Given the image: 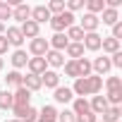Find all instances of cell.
I'll return each instance as SVG.
<instances>
[{
  "mask_svg": "<svg viewBox=\"0 0 122 122\" xmlns=\"http://www.w3.org/2000/svg\"><path fill=\"white\" fill-rule=\"evenodd\" d=\"M101 89H103V77L89 74V77L74 79V89H72V93H77L79 98H84V96H98Z\"/></svg>",
  "mask_w": 122,
  "mask_h": 122,
  "instance_id": "obj_1",
  "label": "cell"
},
{
  "mask_svg": "<svg viewBox=\"0 0 122 122\" xmlns=\"http://www.w3.org/2000/svg\"><path fill=\"white\" fill-rule=\"evenodd\" d=\"M105 86H108V93H105L108 105H120L122 103V79L120 77H108Z\"/></svg>",
  "mask_w": 122,
  "mask_h": 122,
  "instance_id": "obj_2",
  "label": "cell"
},
{
  "mask_svg": "<svg viewBox=\"0 0 122 122\" xmlns=\"http://www.w3.org/2000/svg\"><path fill=\"white\" fill-rule=\"evenodd\" d=\"M50 26H53V31L55 34H65L70 26H74V15L72 12H60V15H55V17H50Z\"/></svg>",
  "mask_w": 122,
  "mask_h": 122,
  "instance_id": "obj_3",
  "label": "cell"
},
{
  "mask_svg": "<svg viewBox=\"0 0 122 122\" xmlns=\"http://www.w3.org/2000/svg\"><path fill=\"white\" fill-rule=\"evenodd\" d=\"M29 101H31V93H29L24 86H19V89L12 93V110H15V115H17L19 110L29 108Z\"/></svg>",
  "mask_w": 122,
  "mask_h": 122,
  "instance_id": "obj_4",
  "label": "cell"
},
{
  "mask_svg": "<svg viewBox=\"0 0 122 122\" xmlns=\"http://www.w3.org/2000/svg\"><path fill=\"white\" fill-rule=\"evenodd\" d=\"M50 50V46H48V38H31L29 41V53L34 55V57H46V53Z\"/></svg>",
  "mask_w": 122,
  "mask_h": 122,
  "instance_id": "obj_5",
  "label": "cell"
},
{
  "mask_svg": "<svg viewBox=\"0 0 122 122\" xmlns=\"http://www.w3.org/2000/svg\"><path fill=\"white\" fill-rule=\"evenodd\" d=\"M98 24H101L98 17H96V15H89V12H84V17L79 19V29H81L84 34H93V31L98 29Z\"/></svg>",
  "mask_w": 122,
  "mask_h": 122,
  "instance_id": "obj_6",
  "label": "cell"
},
{
  "mask_svg": "<svg viewBox=\"0 0 122 122\" xmlns=\"http://www.w3.org/2000/svg\"><path fill=\"white\" fill-rule=\"evenodd\" d=\"M41 84H43L46 89H53V91H55V89L60 86V74H57L55 70H46V72L41 74Z\"/></svg>",
  "mask_w": 122,
  "mask_h": 122,
  "instance_id": "obj_7",
  "label": "cell"
},
{
  "mask_svg": "<svg viewBox=\"0 0 122 122\" xmlns=\"http://www.w3.org/2000/svg\"><path fill=\"white\" fill-rule=\"evenodd\" d=\"M26 67H29V74H36V77H41V74L48 70V65H46V57H29Z\"/></svg>",
  "mask_w": 122,
  "mask_h": 122,
  "instance_id": "obj_8",
  "label": "cell"
},
{
  "mask_svg": "<svg viewBox=\"0 0 122 122\" xmlns=\"http://www.w3.org/2000/svg\"><path fill=\"white\" fill-rule=\"evenodd\" d=\"M110 67H112V65H110V57H105V55H103V57H96L93 62H91V70L96 72V77L108 74V72H110Z\"/></svg>",
  "mask_w": 122,
  "mask_h": 122,
  "instance_id": "obj_9",
  "label": "cell"
},
{
  "mask_svg": "<svg viewBox=\"0 0 122 122\" xmlns=\"http://www.w3.org/2000/svg\"><path fill=\"white\" fill-rule=\"evenodd\" d=\"M31 22H36L38 26H41L43 22H50V12H48V7H46V5H36V7H31Z\"/></svg>",
  "mask_w": 122,
  "mask_h": 122,
  "instance_id": "obj_10",
  "label": "cell"
},
{
  "mask_svg": "<svg viewBox=\"0 0 122 122\" xmlns=\"http://www.w3.org/2000/svg\"><path fill=\"white\" fill-rule=\"evenodd\" d=\"M19 31H22V36L24 38H38L41 34V26L36 24V22H31V19H26V22H22V26H19Z\"/></svg>",
  "mask_w": 122,
  "mask_h": 122,
  "instance_id": "obj_11",
  "label": "cell"
},
{
  "mask_svg": "<svg viewBox=\"0 0 122 122\" xmlns=\"http://www.w3.org/2000/svg\"><path fill=\"white\" fill-rule=\"evenodd\" d=\"M12 19H17V22H26V19H31V7H29L26 3L15 5V7H12Z\"/></svg>",
  "mask_w": 122,
  "mask_h": 122,
  "instance_id": "obj_12",
  "label": "cell"
},
{
  "mask_svg": "<svg viewBox=\"0 0 122 122\" xmlns=\"http://www.w3.org/2000/svg\"><path fill=\"white\" fill-rule=\"evenodd\" d=\"M22 86H24L29 93H34V91H41V89H43L41 77H36V74H26V77H22Z\"/></svg>",
  "mask_w": 122,
  "mask_h": 122,
  "instance_id": "obj_13",
  "label": "cell"
},
{
  "mask_svg": "<svg viewBox=\"0 0 122 122\" xmlns=\"http://www.w3.org/2000/svg\"><path fill=\"white\" fill-rule=\"evenodd\" d=\"M101 36H98V31H93V34H84V41H81V46L86 48V50H101Z\"/></svg>",
  "mask_w": 122,
  "mask_h": 122,
  "instance_id": "obj_14",
  "label": "cell"
},
{
  "mask_svg": "<svg viewBox=\"0 0 122 122\" xmlns=\"http://www.w3.org/2000/svg\"><path fill=\"white\" fill-rule=\"evenodd\" d=\"M36 122H57V110H55L53 105H43V108L38 110Z\"/></svg>",
  "mask_w": 122,
  "mask_h": 122,
  "instance_id": "obj_15",
  "label": "cell"
},
{
  "mask_svg": "<svg viewBox=\"0 0 122 122\" xmlns=\"http://www.w3.org/2000/svg\"><path fill=\"white\" fill-rule=\"evenodd\" d=\"M5 38H7V43H10V46H17V48L24 43V36H22L19 26H10V29L5 31Z\"/></svg>",
  "mask_w": 122,
  "mask_h": 122,
  "instance_id": "obj_16",
  "label": "cell"
},
{
  "mask_svg": "<svg viewBox=\"0 0 122 122\" xmlns=\"http://www.w3.org/2000/svg\"><path fill=\"white\" fill-rule=\"evenodd\" d=\"M89 108H91L93 115H103V112L108 110V101H105V96H93L91 103H89Z\"/></svg>",
  "mask_w": 122,
  "mask_h": 122,
  "instance_id": "obj_17",
  "label": "cell"
},
{
  "mask_svg": "<svg viewBox=\"0 0 122 122\" xmlns=\"http://www.w3.org/2000/svg\"><path fill=\"white\" fill-rule=\"evenodd\" d=\"M48 46H50V50H57V53H62V50L70 46V41H67V36H65V34H55V36L48 41Z\"/></svg>",
  "mask_w": 122,
  "mask_h": 122,
  "instance_id": "obj_18",
  "label": "cell"
},
{
  "mask_svg": "<svg viewBox=\"0 0 122 122\" xmlns=\"http://www.w3.org/2000/svg\"><path fill=\"white\" fill-rule=\"evenodd\" d=\"M46 65H50V67H62V65H65V53L48 50V53H46Z\"/></svg>",
  "mask_w": 122,
  "mask_h": 122,
  "instance_id": "obj_19",
  "label": "cell"
},
{
  "mask_svg": "<svg viewBox=\"0 0 122 122\" xmlns=\"http://www.w3.org/2000/svg\"><path fill=\"white\" fill-rule=\"evenodd\" d=\"M122 117V105H108V110L103 112V122H120Z\"/></svg>",
  "mask_w": 122,
  "mask_h": 122,
  "instance_id": "obj_20",
  "label": "cell"
},
{
  "mask_svg": "<svg viewBox=\"0 0 122 122\" xmlns=\"http://www.w3.org/2000/svg\"><path fill=\"white\" fill-rule=\"evenodd\" d=\"M12 65H15V70H22V67H26V62H29V57H26V50H22V48H17L15 53H12Z\"/></svg>",
  "mask_w": 122,
  "mask_h": 122,
  "instance_id": "obj_21",
  "label": "cell"
},
{
  "mask_svg": "<svg viewBox=\"0 0 122 122\" xmlns=\"http://www.w3.org/2000/svg\"><path fill=\"white\" fill-rule=\"evenodd\" d=\"M53 98H55L57 103H70V101H74V93H72V89H67V86H57Z\"/></svg>",
  "mask_w": 122,
  "mask_h": 122,
  "instance_id": "obj_22",
  "label": "cell"
},
{
  "mask_svg": "<svg viewBox=\"0 0 122 122\" xmlns=\"http://www.w3.org/2000/svg\"><path fill=\"white\" fill-rule=\"evenodd\" d=\"M98 22H103V24H108V26H112L115 22H120V15H117V10H110V7H105V10L101 12V17H98Z\"/></svg>",
  "mask_w": 122,
  "mask_h": 122,
  "instance_id": "obj_23",
  "label": "cell"
},
{
  "mask_svg": "<svg viewBox=\"0 0 122 122\" xmlns=\"http://www.w3.org/2000/svg\"><path fill=\"white\" fill-rule=\"evenodd\" d=\"M77 62V72H79V79L81 77H89L93 70H91V60L89 57H79V60H74Z\"/></svg>",
  "mask_w": 122,
  "mask_h": 122,
  "instance_id": "obj_24",
  "label": "cell"
},
{
  "mask_svg": "<svg viewBox=\"0 0 122 122\" xmlns=\"http://www.w3.org/2000/svg\"><path fill=\"white\" fill-rule=\"evenodd\" d=\"M65 36H67V41H70V43H81V41H84V31H81L77 24H74V26H70V29L65 31Z\"/></svg>",
  "mask_w": 122,
  "mask_h": 122,
  "instance_id": "obj_25",
  "label": "cell"
},
{
  "mask_svg": "<svg viewBox=\"0 0 122 122\" xmlns=\"http://www.w3.org/2000/svg\"><path fill=\"white\" fill-rule=\"evenodd\" d=\"M36 117H38V110H36V108H31V105L17 112V120H22V122H36Z\"/></svg>",
  "mask_w": 122,
  "mask_h": 122,
  "instance_id": "obj_26",
  "label": "cell"
},
{
  "mask_svg": "<svg viewBox=\"0 0 122 122\" xmlns=\"http://www.w3.org/2000/svg\"><path fill=\"white\" fill-rule=\"evenodd\" d=\"M84 5H86V12H89V15H96V17H98V12L105 10V0H86Z\"/></svg>",
  "mask_w": 122,
  "mask_h": 122,
  "instance_id": "obj_27",
  "label": "cell"
},
{
  "mask_svg": "<svg viewBox=\"0 0 122 122\" xmlns=\"http://www.w3.org/2000/svg\"><path fill=\"white\" fill-rule=\"evenodd\" d=\"M101 48H103L105 53L115 55V53L120 50V41H115V38H110V36H108V38H103V41H101Z\"/></svg>",
  "mask_w": 122,
  "mask_h": 122,
  "instance_id": "obj_28",
  "label": "cell"
},
{
  "mask_svg": "<svg viewBox=\"0 0 122 122\" xmlns=\"http://www.w3.org/2000/svg\"><path fill=\"white\" fill-rule=\"evenodd\" d=\"M65 53H67L72 60H79V57H84V46H81V43H70V46L65 48Z\"/></svg>",
  "mask_w": 122,
  "mask_h": 122,
  "instance_id": "obj_29",
  "label": "cell"
},
{
  "mask_svg": "<svg viewBox=\"0 0 122 122\" xmlns=\"http://www.w3.org/2000/svg\"><path fill=\"white\" fill-rule=\"evenodd\" d=\"M5 84H7V86H12V89H19V86H22V74H19L17 70L7 72V77H5Z\"/></svg>",
  "mask_w": 122,
  "mask_h": 122,
  "instance_id": "obj_30",
  "label": "cell"
},
{
  "mask_svg": "<svg viewBox=\"0 0 122 122\" xmlns=\"http://www.w3.org/2000/svg\"><path fill=\"white\" fill-rule=\"evenodd\" d=\"M46 7H48L50 17H55V15H60V12H65V0H50Z\"/></svg>",
  "mask_w": 122,
  "mask_h": 122,
  "instance_id": "obj_31",
  "label": "cell"
},
{
  "mask_svg": "<svg viewBox=\"0 0 122 122\" xmlns=\"http://www.w3.org/2000/svg\"><path fill=\"white\" fill-rule=\"evenodd\" d=\"M72 112H74V115L91 112V108H89V101H86V98H77V101H74V108H72Z\"/></svg>",
  "mask_w": 122,
  "mask_h": 122,
  "instance_id": "obj_32",
  "label": "cell"
},
{
  "mask_svg": "<svg viewBox=\"0 0 122 122\" xmlns=\"http://www.w3.org/2000/svg\"><path fill=\"white\" fill-rule=\"evenodd\" d=\"M0 110H12V91H0Z\"/></svg>",
  "mask_w": 122,
  "mask_h": 122,
  "instance_id": "obj_33",
  "label": "cell"
},
{
  "mask_svg": "<svg viewBox=\"0 0 122 122\" xmlns=\"http://www.w3.org/2000/svg\"><path fill=\"white\" fill-rule=\"evenodd\" d=\"M62 67H65V74H67V77H74V79H79V72H77V62H74V60H67V62H65Z\"/></svg>",
  "mask_w": 122,
  "mask_h": 122,
  "instance_id": "obj_34",
  "label": "cell"
},
{
  "mask_svg": "<svg viewBox=\"0 0 122 122\" xmlns=\"http://www.w3.org/2000/svg\"><path fill=\"white\" fill-rule=\"evenodd\" d=\"M5 19H12V7L7 3H0V22L5 24Z\"/></svg>",
  "mask_w": 122,
  "mask_h": 122,
  "instance_id": "obj_35",
  "label": "cell"
},
{
  "mask_svg": "<svg viewBox=\"0 0 122 122\" xmlns=\"http://www.w3.org/2000/svg\"><path fill=\"white\" fill-rule=\"evenodd\" d=\"M84 3H86V0H70V3H65V10L74 15L77 10H81V7H84Z\"/></svg>",
  "mask_w": 122,
  "mask_h": 122,
  "instance_id": "obj_36",
  "label": "cell"
},
{
  "mask_svg": "<svg viewBox=\"0 0 122 122\" xmlns=\"http://www.w3.org/2000/svg\"><path fill=\"white\" fill-rule=\"evenodd\" d=\"M57 122H77V117L72 110H62V112H57Z\"/></svg>",
  "mask_w": 122,
  "mask_h": 122,
  "instance_id": "obj_37",
  "label": "cell"
},
{
  "mask_svg": "<svg viewBox=\"0 0 122 122\" xmlns=\"http://www.w3.org/2000/svg\"><path fill=\"white\" fill-rule=\"evenodd\" d=\"M110 38H115V41H120V38H122V19L112 24V36H110Z\"/></svg>",
  "mask_w": 122,
  "mask_h": 122,
  "instance_id": "obj_38",
  "label": "cell"
},
{
  "mask_svg": "<svg viewBox=\"0 0 122 122\" xmlns=\"http://www.w3.org/2000/svg\"><path fill=\"white\" fill-rule=\"evenodd\" d=\"M74 117H77V122H98L93 112H84V115H74Z\"/></svg>",
  "mask_w": 122,
  "mask_h": 122,
  "instance_id": "obj_39",
  "label": "cell"
},
{
  "mask_svg": "<svg viewBox=\"0 0 122 122\" xmlns=\"http://www.w3.org/2000/svg\"><path fill=\"white\" fill-rule=\"evenodd\" d=\"M7 48H10V43H7V38H5V34H3V36H0V57L7 53Z\"/></svg>",
  "mask_w": 122,
  "mask_h": 122,
  "instance_id": "obj_40",
  "label": "cell"
},
{
  "mask_svg": "<svg viewBox=\"0 0 122 122\" xmlns=\"http://www.w3.org/2000/svg\"><path fill=\"white\" fill-rule=\"evenodd\" d=\"M3 34H5V24H3V22H0V36H3Z\"/></svg>",
  "mask_w": 122,
  "mask_h": 122,
  "instance_id": "obj_41",
  "label": "cell"
},
{
  "mask_svg": "<svg viewBox=\"0 0 122 122\" xmlns=\"http://www.w3.org/2000/svg\"><path fill=\"white\" fill-rule=\"evenodd\" d=\"M3 67H5V60H3V57H0V72H3Z\"/></svg>",
  "mask_w": 122,
  "mask_h": 122,
  "instance_id": "obj_42",
  "label": "cell"
},
{
  "mask_svg": "<svg viewBox=\"0 0 122 122\" xmlns=\"http://www.w3.org/2000/svg\"><path fill=\"white\" fill-rule=\"evenodd\" d=\"M10 122H22V120H10Z\"/></svg>",
  "mask_w": 122,
  "mask_h": 122,
  "instance_id": "obj_43",
  "label": "cell"
}]
</instances>
